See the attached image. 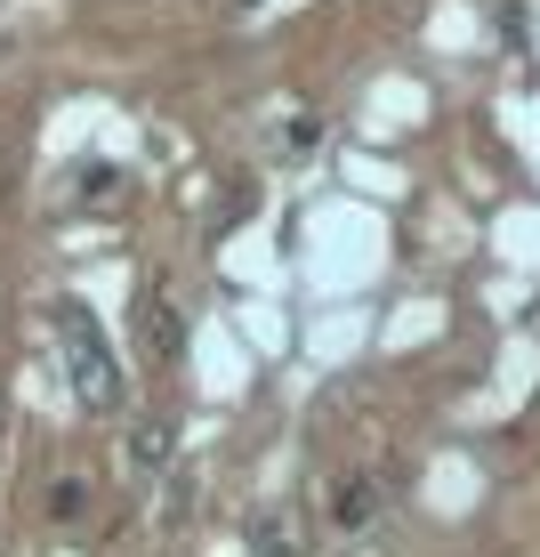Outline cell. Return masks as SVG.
Here are the masks:
<instances>
[{"instance_id":"obj_3","label":"cell","mask_w":540,"mask_h":557,"mask_svg":"<svg viewBox=\"0 0 540 557\" xmlns=\"http://www.w3.org/2000/svg\"><path fill=\"white\" fill-rule=\"evenodd\" d=\"M379 517V476H339L331 493V533H363Z\"/></svg>"},{"instance_id":"obj_6","label":"cell","mask_w":540,"mask_h":557,"mask_svg":"<svg viewBox=\"0 0 540 557\" xmlns=\"http://www.w3.org/2000/svg\"><path fill=\"white\" fill-rule=\"evenodd\" d=\"M129 453H138V469H162L169 460V420H138V429H129Z\"/></svg>"},{"instance_id":"obj_5","label":"cell","mask_w":540,"mask_h":557,"mask_svg":"<svg viewBox=\"0 0 540 557\" xmlns=\"http://www.w3.org/2000/svg\"><path fill=\"white\" fill-rule=\"evenodd\" d=\"M250 549H259V557H299L291 517H259V525H250Z\"/></svg>"},{"instance_id":"obj_4","label":"cell","mask_w":540,"mask_h":557,"mask_svg":"<svg viewBox=\"0 0 540 557\" xmlns=\"http://www.w3.org/2000/svg\"><path fill=\"white\" fill-rule=\"evenodd\" d=\"M49 517L81 533L89 525V476H56V485H49Z\"/></svg>"},{"instance_id":"obj_2","label":"cell","mask_w":540,"mask_h":557,"mask_svg":"<svg viewBox=\"0 0 540 557\" xmlns=\"http://www.w3.org/2000/svg\"><path fill=\"white\" fill-rule=\"evenodd\" d=\"M138 332H146V348H153V363H178V356H186V315H178V299H169V283H146V307H138Z\"/></svg>"},{"instance_id":"obj_1","label":"cell","mask_w":540,"mask_h":557,"mask_svg":"<svg viewBox=\"0 0 540 557\" xmlns=\"http://www.w3.org/2000/svg\"><path fill=\"white\" fill-rule=\"evenodd\" d=\"M56 348H65V380H73V396H81V412H122V356L105 348L98 315H89L81 299L56 307Z\"/></svg>"},{"instance_id":"obj_7","label":"cell","mask_w":540,"mask_h":557,"mask_svg":"<svg viewBox=\"0 0 540 557\" xmlns=\"http://www.w3.org/2000/svg\"><path fill=\"white\" fill-rule=\"evenodd\" d=\"M323 138V122H315V113H299V122L291 129H282V146H291V153H306V146H315Z\"/></svg>"}]
</instances>
